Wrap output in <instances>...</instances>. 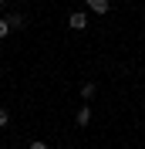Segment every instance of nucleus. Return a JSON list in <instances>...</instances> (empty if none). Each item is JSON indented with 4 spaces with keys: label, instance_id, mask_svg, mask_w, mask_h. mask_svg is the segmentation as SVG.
I'll return each mask as SVG.
<instances>
[{
    "label": "nucleus",
    "instance_id": "obj_6",
    "mask_svg": "<svg viewBox=\"0 0 145 149\" xmlns=\"http://www.w3.org/2000/svg\"><path fill=\"white\" fill-rule=\"evenodd\" d=\"M10 31H14V27H10V20H7V17H0V41H3Z\"/></svg>",
    "mask_w": 145,
    "mask_h": 149
},
{
    "label": "nucleus",
    "instance_id": "obj_2",
    "mask_svg": "<svg viewBox=\"0 0 145 149\" xmlns=\"http://www.w3.org/2000/svg\"><path fill=\"white\" fill-rule=\"evenodd\" d=\"M84 7H91V14H108L111 0H84Z\"/></svg>",
    "mask_w": 145,
    "mask_h": 149
},
{
    "label": "nucleus",
    "instance_id": "obj_10",
    "mask_svg": "<svg viewBox=\"0 0 145 149\" xmlns=\"http://www.w3.org/2000/svg\"><path fill=\"white\" fill-rule=\"evenodd\" d=\"M0 149H3V146H0Z\"/></svg>",
    "mask_w": 145,
    "mask_h": 149
},
{
    "label": "nucleus",
    "instance_id": "obj_7",
    "mask_svg": "<svg viewBox=\"0 0 145 149\" xmlns=\"http://www.w3.org/2000/svg\"><path fill=\"white\" fill-rule=\"evenodd\" d=\"M7 122H10V112H7V109H0V129H3Z\"/></svg>",
    "mask_w": 145,
    "mask_h": 149
},
{
    "label": "nucleus",
    "instance_id": "obj_9",
    "mask_svg": "<svg viewBox=\"0 0 145 149\" xmlns=\"http://www.w3.org/2000/svg\"><path fill=\"white\" fill-rule=\"evenodd\" d=\"M0 7H3V0H0Z\"/></svg>",
    "mask_w": 145,
    "mask_h": 149
},
{
    "label": "nucleus",
    "instance_id": "obj_4",
    "mask_svg": "<svg viewBox=\"0 0 145 149\" xmlns=\"http://www.w3.org/2000/svg\"><path fill=\"white\" fill-rule=\"evenodd\" d=\"M95 92H98V88H95L91 81H84V85H81V98H84V102H91V98H95Z\"/></svg>",
    "mask_w": 145,
    "mask_h": 149
},
{
    "label": "nucleus",
    "instance_id": "obj_5",
    "mask_svg": "<svg viewBox=\"0 0 145 149\" xmlns=\"http://www.w3.org/2000/svg\"><path fill=\"white\" fill-rule=\"evenodd\" d=\"M10 27H14V31H20V27H24V24H27V20H24V14H10Z\"/></svg>",
    "mask_w": 145,
    "mask_h": 149
},
{
    "label": "nucleus",
    "instance_id": "obj_8",
    "mask_svg": "<svg viewBox=\"0 0 145 149\" xmlns=\"http://www.w3.org/2000/svg\"><path fill=\"white\" fill-rule=\"evenodd\" d=\"M30 149H47V142H30Z\"/></svg>",
    "mask_w": 145,
    "mask_h": 149
},
{
    "label": "nucleus",
    "instance_id": "obj_3",
    "mask_svg": "<svg viewBox=\"0 0 145 149\" xmlns=\"http://www.w3.org/2000/svg\"><path fill=\"white\" fill-rule=\"evenodd\" d=\"M74 122H78L81 129H88V125H91V109H88V105H81V109H78V115H74Z\"/></svg>",
    "mask_w": 145,
    "mask_h": 149
},
{
    "label": "nucleus",
    "instance_id": "obj_1",
    "mask_svg": "<svg viewBox=\"0 0 145 149\" xmlns=\"http://www.w3.org/2000/svg\"><path fill=\"white\" fill-rule=\"evenodd\" d=\"M68 24H71V31H84L88 27V14L84 10H74L71 17H68Z\"/></svg>",
    "mask_w": 145,
    "mask_h": 149
}]
</instances>
